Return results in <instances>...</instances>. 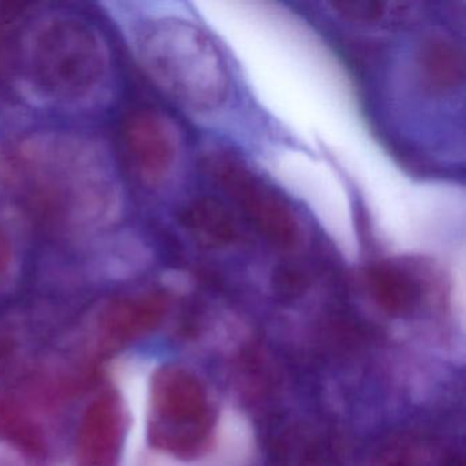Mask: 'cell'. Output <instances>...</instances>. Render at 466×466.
I'll return each mask as SVG.
<instances>
[{
  "label": "cell",
  "instance_id": "6da1fadb",
  "mask_svg": "<svg viewBox=\"0 0 466 466\" xmlns=\"http://www.w3.org/2000/svg\"><path fill=\"white\" fill-rule=\"evenodd\" d=\"M135 32L143 64L179 102L198 111L214 110L225 102L228 67L206 32L174 18L147 21Z\"/></svg>",
  "mask_w": 466,
  "mask_h": 466
},
{
  "label": "cell",
  "instance_id": "7a4b0ae2",
  "mask_svg": "<svg viewBox=\"0 0 466 466\" xmlns=\"http://www.w3.org/2000/svg\"><path fill=\"white\" fill-rule=\"evenodd\" d=\"M217 414L203 381L179 365H163L152 375L147 438L157 451L190 461L214 443Z\"/></svg>",
  "mask_w": 466,
  "mask_h": 466
},
{
  "label": "cell",
  "instance_id": "3957f363",
  "mask_svg": "<svg viewBox=\"0 0 466 466\" xmlns=\"http://www.w3.org/2000/svg\"><path fill=\"white\" fill-rule=\"evenodd\" d=\"M207 166L218 187L269 245L290 250L299 244L301 225L293 207L239 157L228 152H214Z\"/></svg>",
  "mask_w": 466,
  "mask_h": 466
},
{
  "label": "cell",
  "instance_id": "277c9868",
  "mask_svg": "<svg viewBox=\"0 0 466 466\" xmlns=\"http://www.w3.org/2000/svg\"><path fill=\"white\" fill-rule=\"evenodd\" d=\"M127 435V414L116 390L100 392L84 411L76 438L77 466H118Z\"/></svg>",
  "mask_w": 466,
  "mask_h": 466
},
{
  "label": "cell",
  "instance_id": "5b68a950",
  "mask_svg": "<svg viewBox=\"0 0 466 466\" xmlns=\"http://www.w3.org/2000/svg\"><path fill=\"white\" fill-rule=\"evenodd\" d=\"M170 301L162 293L125 297L100 312L97 338L102 349H118L154 331L167 315Z\"/></svg>",
  "mask_w": 466,
  "mask_h": 466
},
{
  "label": "cell",
  "instance_id": "8992f818",
  "mask_svg": "<svg viewBox=\"0 0 466 466\" xmlns=\"http://www.w3.org/2000/svg\"><path fill=\"white\" fill-rule=\"evenodd\" d=\"M127 146L133 162L147 184L165 181L176 163L178 141L167 119L154 113H143L130 121Z\"/></svg>",
  "mask_w": 466,
  "mask_h": 466
},
{
  "label": "cell",
  "instance_id": "52a82bcc",
  "mask_svg": "<svg viewBox=\"0 0 466 466\" xmlns=\"http://www.w3.org/2000/svg\"><path fill=\"white\" fill-rule=\"evenodd\" d=\"M422 86L433 95L452 94L465 80V53L449 35H427L417 50Z\"/></svg>",
  "mask_w": 466,
  "mask_h": 466
},
{
  "label": "cell",
  "instance_id": "ba28073f",
  "mask_svg": "<svg viewBox=\"0 0 466 466\" xmlns=\"http://www.w3.org/2000/svg\"><path fill=\"white\" fill-rule=\"evenodd\" d=\"M365 283L376 305L392 318L410 316L421 301L419 280L397 263L373 264L365 274Z\"/></svg>",
  "mask_w": 466,
  "mask_h": 466
},
{
  "label": "cell",
  "instance_id": "9c48e42d",
  "mask_svg": "<svg viewBox=\"0 0 466 466\" xmlns=\"http://www.w3.org/2000/svg\"><path fill=\"white\" fill-rule=\"evenodd\" d=\"M182 223L198 244L209 249H225L241 237L230 209L209 196L193 200L182 214Z\"/></svg>",
  "mask_w": 466,
  "mask_h": 466
},
{
  "label": "cell",
  "instance_id": "30bf717a",
  "mask_svg": "<svg viewBox=\"0 0 466 466\" xmlns=\"http://www.w3.org/2000/svg\"><path fill=\"white\" fill-rule=\"evenodd\" d=\"M0 439L34 458L45 455L42 430L17 402L0 398Z\"/></svg>",
  "mask_w": 466,
  "mask_h": 466
},
{
  "label": "cell",
  "instance_id": "8fae6325",
  "mask_svg": "<svg viewBox=\"0 0 466 466\" xmlns=\"http://www.w3.org/2000/svg\"><path fill=\"white\" fill-rule=\"evenodd\" d=\"M308 275L296 264H283L274 275V286L282 297H293L301 294L308 288Z\"/></svg>",
  "mask_w": 466,
  "mask_h": 466
},
{
  "label": "cell",
  "instance_id": "7c38bea8",
  "mask_svg": "<svg viewBox=\"0 0 466 466\" xmlns=\"http://www.w3.org/2000/svg\"><path fill=\"white\" fill-rule=\"evenodd\" d=\"M342 17L357 23H378L386 15V5L376 2H342L332 5Z\"/></svg>",
  "mask_w": 466,
  "mask_h": 466
},
{
  "label": "cell",
  "instance_id": "4fadbf2b",
  "mask_svg": "<svg viewBox=\"0 0 466 466\" xmlns=\"http://www.w3.org/2000/svg\"><path fill=\"white\" fill-rule=\"evenodd\" d=\"M10 260L12 256H10L9 248L5 239L0 237V277H4L5 272L9 268Z\"/></svg>",
  "mask_w": 466,
  "mask_h": 466
},
{
  "label": "cell",
  "instance_id": "5bb4252c",
  "mask_svg": "<svg viewBox=\"0 0 466 466\" xmlns=\"http://www.w3.org/2000/svg\"><path fill=\"white\" fill-rule=\"evenodd\" d=\"M0 466H15L12 462H10L9 460H6V458L0 457Z\"/></svg>",
  "mask_w": 466,
  "mask_h": 466
}]
</instances>
